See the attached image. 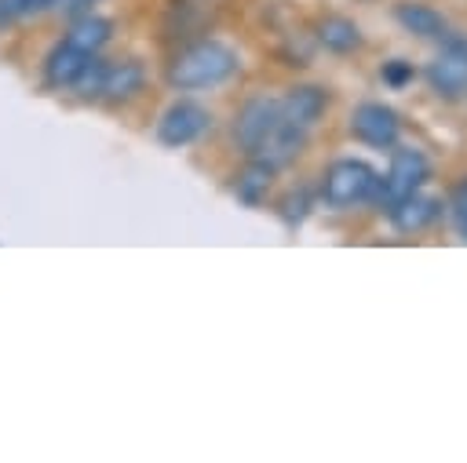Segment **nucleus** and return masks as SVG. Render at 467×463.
Here are the masks:
<instances>
[{
	"label": "nucleus",
	"mask_w": 467,
	"mask_h": 463,
	"mask_svg": "<svg viewBox=\"0 0 467 463\" xmlns=\"http://www.w3.org/2000/svg\"><path fill=\"white\" fill-rule=\"evenodd\" d=\"M241 69L237 51L223 40H197L190 47H182L171 66H168V84L179 91H201V87H215L226 84L234 73Z\"/></svg>",
	"instance_id": "obj_1"
},
{
	"label": "nucleus",
	"mask_w": 467,
	"mask_h": 463,
	"mask_svg": "<svg viewBox=\"0 0 467 463\" xmlns=\"http://www.w3.org/2000/svg\"><path fill=\"white\" fill-rule=\"evenodd\" d=\"M142 80H146V69L135 58H124V62H102V58H95L91 69L80 77L77 91L84 98L128 102V98H135L142 91Z\"/></svg>",
	"instance_id": "obj_2"
},
{
	"label": "nucleus",
	"mask_w": 467,
	"mask_h": 463,
	"mask_svg": "<svg viewBox=\"0 0 467 463\" xmlns=\"http://www.w3.org/2000/svg\"><path fill=\"white\" fill-rule=\"evenodd\" d=\"M379 186V175L368 160L358 157H343L336 164H328L325 179H321V197L328 208H350L358 201H368Z\"/></svg>",
	"instance_id": "obj_3"
},
{
	"label": "nucleus",
	"mask_w": 467,
	"mask_h": 463,
	"mask_svg": "<svg viewBox=\"0 0 467 463\" xmlns=\"http://www.w3.org/2000/svg\"><path fill=\"white\" fill-rule=\"evenodd\" d=\"M427 179H431V164H427V157H423L420 149H412V146H398L394 157H390L387 175H383L379 186H376V197H379V204L390 211L398 201H405L409 193L423 190Z\"/></svg>",
	"instance_id": "obj_4"
},
{
	"label": "nucleus",
	"mask_w": 467,
	"mask_h": 463,
	"mask_svg": "<svg viewBox=\"0 0 467 463\" xmlns=\"http://www.w3.org/2000/svg\"><path fill=\"white\" fill-rule=\"evenodd\" d=\"M427 84L438 98H463L467 95V36H445L441 51L427 66Z\"/></svg>",
	"instance_id": "obj_5"
},
{
	"label": "nucleus",
	"mask_w": 467,
	"mask_h": 463,
	"mask_svg": "<svg viewBox=\"0 0 467 463\" xmlns=\"http://www.w3.org/2000/svg\"><path fill=\"white\" fill-rule=\"evenodd\" d=\"M208 128H212V113L201 102H193V98H179V102H171L161 113V120H157V142L168 146V149H179V146L197 142Z\"/></svg>",
	"instance_id": "obj_6"
},
{
	"label": "nucleus",
	"mask_w": 467,
	"mask_h": 463,
	"mask_svg": "<svg viewBox=\"0 0 467 463\" xmlns=\"http://www.w3.org/2000/svg\"><path fill=\"white\" fill-rule=\"evenodd\" d=\"M281 102L277 98H270V95H259V98H248L244 106H241V113H237V120H234V139H237V146L248 153V157H255L259 149H263V142L274 135V128L281 124Z\"/></svg>",
	"instance_id": "obj_7"
},
{
	"label": "nucleus",
	"mask_w": 467,
	"mask_h": 463,
	"mask_svg": "<svg viewBox=\"0 0 467 463\" xmlns=\"http://www.w3.org/2000/svg\"><path fill=\"white\" fill-rule=\"evenodd\" d=\"M350 135L372 149H390L398 146V135H401V120L390 106L383 102H361L354 106L350 113Z\"/></svg>",
	"instance_id": "obj_8"
},
{
	"label": "nucleus",
	"mask_w": 467,
	"mask_h": 463,
	"mask_svg": "<svg viewBox=\"0 0 467 463\" xmlns=\"http://www.w3.org/2000/svg\"><path fill=\"white\" fill-rule=\"evenodd\" d=\"M95 58H99V55H91V51L69 44V40L55 44L51 55L44 58V80H47V87H77L80 77L91 69Z\"/></svg>",
	"instance_id": "obj_9"
},
{
	"label": "nucleus",
	"mask_w": 467,
	"mask_h": 463,
	"mask_svg": "<svg viewBox=\"0 0 467 463\" xmlns=\"http://www.w3.org/2000/svg\"><path fill=\"white\" fill-rule=\"evenodd\" d=\"M277 102H281V113H285L292 124H299V128L310 131V128L325 117V109H328V91L317 87V84H296V87H288Z\"/></svg>",
	"instance_id": "obj_10"
},
{
	"label": "nucleus",
	"mask_w": 467,
	"mask_h": 463,
	"mask_svg": "<svg viewBox=\"0 0 467 463\" xmlns=\"http://www.w3.org/2000/svg\"><path fill=\"white\" fill-rule=\"evenodd\" d=\"M394 18L405 33L420 36V40H445L449 36V18L441 11H434L431 4L420 0H398L394 4Z\"/></svg>",
	"instance_id": "obj_11"
},
{
	"label": "nucleus",
	"mask_w": 467,
	"mask_h": 463,
	"mask_svg": "<svg viewBox=\"0 0 467 463\" xmlns=\"http://www.w3.org/2000/svg\"><path fill=\"white\" fill-rule=\"evenodd\" d=\"M441 197H434V193H423V190H416V193H409L405 201H398L387 215H390V222L401 230V233H416V230H427L438 215H441Z\"/></svg>",
	"instance_id": "obj_12"
},
{
	"label": "nucleus",
	"mask_w": 467,
	"mask_h": 463,
	"mask_svg": "<svg viewBox=\"0 0 467 463\" xmlns=\"http://www.w3.org/2000/svg\"><path fill=\"white\" fill-rule=\"evenodd\" d=\"M303 146H306V128H299L288 117H281V124L274 128V135L263 142V149L255 157L266 160V164H274V168H285V164H292L303 153Z\"/></svg>",
	"instance_id": "obj_13"
},
{
	"label": "nucleus",
	"mask_w": 467,
	"mask_h": 463,
	"mask_svg": "<svg viewBox=\"0 0 467 463\" xmlns=\"http://www.w3.org/2000/svg\"><path fill=\"white\" fill-rule=\"evenodd\" d=\"M274 175H277L274 164L252 157V160L237 171V179H234V197H237L241 204H248V208H259V204L266 201L270 186H274Z\"/></svg>",
	"instance_id": "obj_14"
},
{
	"label": "nucleus",
	"mask_w": 467,
	"mask_h": 463,
	"mask_svg": "<svg viewBox=\"0 0 467 463\" xmlns=\"http://www.w3.org/2000/svg\"><path fill=\"white\" fill-rule=\"evenodd\" d=\"M317 40L328 47V51H336V55H350V51H358L361 47V29H358V22L354 18H343V15H328V18H321L317 22Z\"/></svg>",
	"instance_id": "obj_15"
},
{
	"label": "nucleus",
	"mask_w": 467,
	"mask_h": 463,
	"mask_svg": "<svg viewBox=\"0 0 467 463\" xmlns=\"http://www.w3.org/2000/svg\"><path fill=\"white\" fill-rule=\"evenodd\" d=\"M109 33H113L109 18H102V15H91V11H80V15L73 18V26H69V33H66L62 40H69V44H77V47H84V51L99 55V51L106 47Z\"/></svg>",
	"instance_id": "obj_16"
},
{
	"label": "nucleus",
	"mask_w": 467,
	"mask_h": 463,
	"mask_svg": "<svg viewBox=\"0 0 467 463\" xmlns=\"http://www.w3.org/2000/svg\"><path fill=\"white\" fill-rule=\"evenodd\" d=\"M310 204H314V201H310V190H306V186H296V190H288V193L277 201V215H281L285 226L296 230V226L310 215Z\"/></svg>",
	"instance_id": "obj_17"
},
{
	"label": "nucleus",
	"mask_w": 467,
	"mask_h": 463,
	"mask_svg": "<svg viewBox=\"0 0 467 463\" xmlns=\"http://www.w3.org/2000/svg\"><path fill=\"white\" fill-rule=\"evenodd\" d=\"M379 77H383V84H387V87L401 91L405 84H412L416 69H412V62H409V58H387V62L379 66Z\"/></svg>",
	"instance_id": "obj_18"
},
{
	"label": "nucleus",
	"mask_w": 467,
	"mask_h": 463,
	"mask_svg": "<svg viewBox=\"0 0 467 463\" xmlns=\"http://www.w3.org/2000/svg\"><path fill=\"white\" fill-rule=\"evenodd\" d=\"M449 215H452L460 237H467V179L452 190V197H449Z\"/></svg>",
	"instance_id": "obj_19"
},
{
	"label": "nucleus",
	"mask_w": 467,
	"mask_h": 463,
	"mask_svg": "<svg viewBox=\"0 0 467 463\" xmlns=\"http://www.w3.org/2000/svg\"><path fill=\"white\" fill-rule=\"evenodd\" d=\"M58 0H18V18H36L44 11H55Z\"/></svg>",
	"instance_id": "obj_20"
},
{
	"label": "nucleus",
	"mask_w": 467,
	"mask_h": 463,
	"mask_svg": "<svg viewBox=\"0 0 467 463\" xmlns=\"http://www.w3.org/2000/svg\"><path fill=\"white\" fill-rule=\"evenodd\" d=\"M95 0H58L55 4V11H62V15H80V11H88Z\"/></svg>",
	"instance_id": "obj_21"
}]
</instances>
